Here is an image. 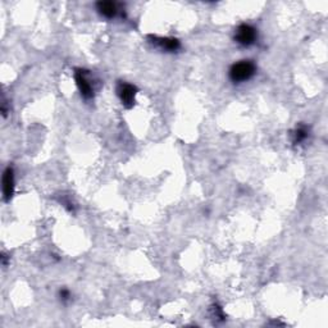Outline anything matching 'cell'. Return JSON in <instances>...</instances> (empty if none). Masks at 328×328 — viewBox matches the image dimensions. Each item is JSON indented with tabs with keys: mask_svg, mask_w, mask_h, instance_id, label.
<instances>
[{
	"mask_svg": "<svg viewBox=\"0 0 328 328\" xmlns=\"http://www.w3.org/2000/svg\"><path fill=\"white\" fill-rule=\"evenodd\" d=\"M255 64L250 60H241V62L235 63L229 69V78L235 84L245 82L252 78L255 73Z\"/></svg>",
	"mask_w": 328,
	"mask_h": 328,
	"instance_id": "cell-1",
	"label": "cell"
},
{
	"mask_svg": "<svg viewBox=\"0 0 328 328\" xmlns=\"http://www.w3.org/2000/svg\"><path fill=\"white\" fill-rule=\"evenodd\" d=\"M257 37V30H255L253 26L246 25V23L238 26L235 32V40L242 46L253 45V44L255 43Z\"/></svg>",
	"mask_w": 328,
	"mask_h": 328,
	"instance_id": "cell-2",
	"label": "cell"
},
{
	"mask_svg": "<svg viewBox=\"0 0 328 328\" xmlns=\"http://www.w3.org/2000/svg\"><path fill=\"white\" fill-rule=\"evenodd\" d=\"M136 93H137V89L131 84H128V82H119L118 86H117V94H118L122 104L125 105L126 108L133 107Z\"/></svg>",
	"mask_w": 328,
	"mask_h": 328,
	"instance_id": "cell-3",
	"label": "cell"
},
{
	"mask_svg": "<svg viewBox=\"0 0 328 328\" xmlns=\"http://www.w3.org/2000/svg\"><path fill=\"white\" fill-rule=\"evenodd\" d=\"M74 78H76V84L79 89V93L85 99H91L94 97V90L91 88L90 82L86 78V72L82 69H77L74 73Z\"/></svg>",
	"mask_w": 328,
	"mask_h": 328,
	"instance_id": "cell-4",
	"label": "cell"
},
{
	"mask_svg": "<svg viewBox=\"0 0 328 328\" xmlns=\"http://www.w3.org/2000/svg\"><path fill=\"white\" fill-rule=\"evenodd\" d=\"M13 191H15V175H13V170L8 167L3 176V194L7 201L11 200Z\"/></svg>",
	"mask_w": 328,
	"mask_h": 328,
	"instance_id": "cell-5",
	"label": "cell"
},
{
	"mask_svg": "<svg viewBox=\"0 0 328 328\" xmlns=\"http://www.w3.org/2000/svg\"><path fill=\"white\" fill-rule=\"evenodd\" d=\"M97 8L100 15L107 18L116 17L117 12H118L117 6L114 3H112V2H100V3L97 4Z\"/></svg>",
	"mask_w": 328,
	"mask_h": 328,
	"instance_id": "cell-6",
	"label": "cell"
},
{
	"mask_svg": "<svg viewBox=\"0 0 328 328\" xmlns=\"http://www.w3.org/2000/svg\"><path fill=\"white\" fill-rule=\"evenodd\" d=\"M153 41L164 50L176 51L180 49V41L176 39H158V37H154Z\"/></svg>",
	"mask_w": 328,
	"mask_h": 328,
	"instance_id": "cell-7",
	"label": "cell"
},
{
	"mask_svg": "<svg viewBox=\"0 0 328 328\" xmlns=\"http://www.w3.org/2000/svg\"><path fill=\"white\" fill-rule=\"evenodd\" d=\"M294 136H295V139H294L295 144L304 141V140L308 137V130H306L305 126H300V127H297L296 131H295Z\"/></svg>",
	"mask_w": 328,
	"mask_h": 328,
	"instance_id": "cell-8",
	"label": "cell"
},
{
	"mask_svg": "<svg viewBox=\"0 0 328 328\" xmlns=\"http://www.w3.org/2000/svg\"><path fill=\"white\" fill-rule=\"evenodd\" d=\"M69 296H71V295H69V292H68L67 290H62V291H60V297H62L63 301H67V300L69 299Z\"/></svg>",
	"mask_w": 328,
	"mask_h": 328,
	"instance_id": "cell-9",
	"label": "cell"
}]
</instances>
